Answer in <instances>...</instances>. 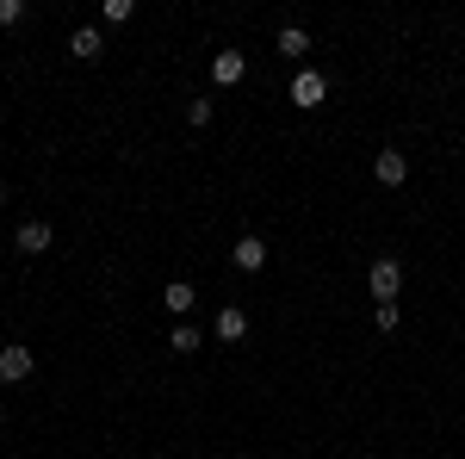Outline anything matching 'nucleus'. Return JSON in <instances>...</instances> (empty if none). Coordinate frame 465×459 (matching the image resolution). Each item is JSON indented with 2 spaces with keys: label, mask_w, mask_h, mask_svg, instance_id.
<instances>
[{
  "label": "nucleus",
  "mask_w": 465,
  "mask_h": 459,
  "mask_svg": "<svg viewBox=\"0 0 465 459\" xmlns=\"http://www.w3.org/2000/svg\"><path fill=\"white\" fill-rule=\"evenodd\" d=\"M131 13H137V0H106V6H100V19H106V25H124Z\"/></svg>",
  "instance_id": "13"
},
{
  "label": "nucleus",
  "mask_w": 465,
  "mask_h": 459,
  "mask_svg": "<svg viewBox=\"0 0 465 459\" xmlns=\"http://www.w3.org/2000/svg\"><path fill=\"white\" fill-rule=\"evenodd\" d=\"M32 366H37V354L32 348H0V385H19V379H32Z\"/></svg>",
  "instance_id": "2"
},
{
  "label": "nucleus",
  "mask_w": 465,
  "mask_h": 459,
  "mask_svg": "<svg viewBox=\"0 0 465 459\" xmlns=\"http://www.w3.org/2000/svg\"><path fill=\"white\" fill-rule=\"evenodd\" d=\"M280 56L304 63V56H311V32H304V25H280Z\"/></svg>",
  "instance_id": "10"
},
{
  "label": "nucleus",
  "mask_w": 465,
  "mask_h": 459,
  "mask_svg": "<svg viewBox=\"0 0 465 459\" xmlns=\"http://www.w3.org/2000/svg\"><path fill=\"white\" fill-rule=\"evenodd\" d=\"M0 410H6V397H0Z\"/></svg>",
  "instance_id": "17"
},
{
  "label": "nucleus",
  "mask_w": 465,
  "mask_h": 459,
  "mask_svg": "<svg viewBox=\"0 0 465 459\" xmlns=\"http://www.w3.org/2000/svg\"><path fill=\"white\" fill-rule=\"evenodd\" d=\"M242 335H249V311L242 304H223L217 311V342H242Z\"/></svg>",
  "instance_id": "9"
},
{
  "label": "nucleus",
  "mask_w": 465,
  "mask_h": 459,
  "mask_svg": "<svg viewBox=\"0 0 465 459\" xmlns=\"http://www.w3.org/2000/svg\"><path fill=\"white\" fill-rule=\"evenodd\" d=\"M50 236H56V230H50L44 217H25V224H19V236H13V248H19V254H44Z\"/></svg>",
  "instance_id": "6"
},
{
  "label": "nucleus",
  "mask_w": 465,
  "mask_h": 459,
  "mask_svg": "<svg viewBox=\"0 0 465 459\" xmlns=\"http://www.w3.org/2000/svg\"><path fill=\"white\" fill-rule=\"evenodd\" d=\"M162 304H168L174 317H186V311L199 304V292H193V285H186V280H168V292H162Z\"/></svg>",
  "instance_id": "11"
},
{
  "label": "nucleus",
  "mask_w": 465,
  "mask_h": 459,
  "mask_svg": "<svg viewBox=\"0 0 465 459\" xmlns=\"http://www.w3.org/2000/svg\"><path fill=\"white\" fill-rule=\"evenodd\" d=\"M186 125H212V100H205V94L186 100Z\"/></svg>",
  "instance_id": "14"
},
{
  "label": "nucleus",
  "mask_w": 465,
  "mask_h": 459,
  "mask_svg": "<svg viewBox=\"0 0 465 459\" xmlns=\"http://www.w3.org/2000/svg\"><path fill=\"white\" fill-rule=\"evenodd\" d=\"M69 56H74V63H100V56H106V37H100V25H81V32L69 37Z\"/></svg>",
  "instance_id": "7"
},
{
  "label": "nucleus",
  "mask_w": 465,
  "mask_h": 459,
  "mask_svg": "<svg viewBox=\"0 0 465 459\" xmlns=\"http://www.w3.org/2000/svg\"><path fill=\"white\" fill-rule=\"evenodd\" d=\"M168 348H174V354H199V348H205V335H199L193 323H174V335H168Z\"/></svg>",
  "instance_id": "12"
},
{
  "label": "nucleus",
  "mask_w": 465,
  "mask_h": 459,
  "mask_svg": "<svg viewBox=\"0 0 465 459\" xmlns=\"http://www.w3.org/2000/svg\"><path fill=\"white\" fill-rule=\"evenodd\" d=\"M322 100H329V81H322L317 69H304L298 81H292V106H304V112H317Z\"/></svg>",
  "instance_id": "3"
},
{
  "label": "nucleus",
  "mask_w": 465,
  "mask_h": 459,
  "mask_svg": "<svg viewBox=\"0 0 465 459\" xmlns=\"http://www.w3.org/2000/svg\"><path fill=\"white\" fill-rule=\"evenodd\" d=\"M230 254H236V267H242V274H261V267H267V243H261V236H236Z\"/></svg>",
  "instance_id": "8"
},
{
  "label": "nucleus",
  "mask_w": 465,
  "mask_h": 459,
  "mask_svg": "<svg viewBox=\"0 0 465 459\" xmlns=\"http://www.w3.org/2000/svg\"><path fill=\"white\" fill-rule=\"evenodd\" d=\"M0 25H25V0H0Z\"/></svg>",
  "instance_id": "15"
},
{
  "label": "nucleus",
  "mask_w": 465,
  "mask_h": 459,
  "mask_svg": "<svg viewBox=\"0 0 465 459\" xmlns=\"http://www.w3.org/2000/svg\"><path fill=\"white\" fill-rule=\"evenodd\" d=\"M372 175H379V186H403V180H410V155H403V149H379Z\"/></svg>",
  "instance_id": "5"
},
{
  "label": "nucleus",
  "mask_w": 465,
  "mask_h": 459,
  "mask_svg": "<svg viewBox=\"0 0 465 459\" xmlns=\"http://www.w3.org/2000/svg\"><path fill=\"white\" fill-rule=\"evenodd\" d=\"M242 75H249V56H242V50H217L212 56V81L217 87H236Z\"/></svg>",
  "instance_id": "4"
},
{
  "label": "nucleus",
  "mask_w": 465,
  "mask_h": 459,
  "mask_svg": "<svg viewBox=\"0 0 465 459\" xmlns=\"http://www.w3.org/2000/svg\"><path fill=\"white\" fill-rule=\"evenodd\" d=\"M366 292H372V298H379V304H397V292H403V267H397L391 254H385V261H372V267H366Z\"/></svg>",
  "instance_id": "1"
},
{
  "label": "nucleus",
  "mask_w": 465,
  "mask_h": 459,
  "mask_svg": "<svg viewBox=\"0 0 465 459\" xmlns=\"http://www.w3.org/2000/svg\"><path fill=\"white\" fill-rule=\"evenodd\" d=\"M6 205H13V186H6V180H0V212H6Z\"/></svg>",
  "instance_id": "16"
}]
</instances>
